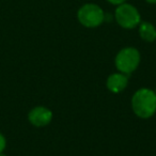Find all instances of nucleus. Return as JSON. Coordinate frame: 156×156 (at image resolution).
Masks as SVG:
<instances>
[{
	"mask_svg": "<svg viewBox=\"0 0 156 156\" xmlns=\"http://www.w3.org/2000/svg\"><path fill=\"white\" fill-rule=\"evenodd\" d=\"M105 12L96 3H85L77 11V20L86 28H96L105 22Z\"/></svg>",
	"mask_w": 156,
	"mask_h": 156,
	"instance_id": "2",
	"label": "nucleus"
},
{
	"mask_svg": "<svg viewBox=\"0 0 156 156\" xmlns=\"http://www.w3.org/2000/svg\"><path fill=\"white\" fill-rule=\"evenodd\" d=\"M5 147H7V139L0 133V153H3Z\"/></svg>",
	"mask_w": 156,
	"mask_h": 156,
	"instance_id": "8",
	"label": "nucleus"
},
{
	"mask_svg": "<svg viewBox=\"0 0 156 156\" xmlns=\"http://www.w3.org/2000/svg\"><path fill=\"white\" fill-rule=\"evenodd\" d=\"M115 20L122 28L134 29L138 27L141 23V16L135 5L124 2L117 5V9L115 11Z\"/></svg>",
	"mask_w": 156,
	"mask_h": 156,
	"instance_id": "3",
	"label": "nucleus"
},
{
	"mask_svg": "<svg viewBox=\"0 0 156 156\" xmlns=\"http://www.w3.org/2000/svg\"><path fill=\"white\" fill-rule=\"evenodd\" d=\"M28 120L32 125L37 126V127H43L51 122L52 112L47 107L37 106L29 111Z\"/></svg>",
	"mask_w": 156,
	"mask_h": 156,
	"instance_id": "5",
	"label": "nucleus"
},
{
	"mask_svg": "<svg viewBox=\"0 0 156 156\" xmlns=\"http://www.w3.org/2000/svg\"><path fill=\"white\" fill-rule=\"evenodd\" d=\"M132 108L137 117L151 118L156 112V95L153 90L142 88L135 92L132 98Z\"/></svg>",
	"mask_w": 156,
	"mask_h": 156,
	"instance_id": "1",
	"label": "nucleus"
},
{
	"mask_svg": "<svg viewBox=\"0 0 156 156\" xmlns=\"http://www.w3.org/2000/svg\"><path fill=\"white\" fill-rule=\"evenodd\" d=\"M128 83L127 75L123 73H115L111 74L107 79V88L112 93H120L122 92Z\"/></svg>",
	"mask_w": 156,
	"mask_h": 156,
	"instance_id": "6",
	"label": "nucleus"
},
{
	"mask_svg": "<svg viewBox=\"0 0 156 156\" xmlns=\"http://www.w3.org/2000/svg\"><path fill=\"white\" fill-rule=\"evenodd\" d=\"M0 156H7V155L5 153H0Z\"/></svg>",
	"mask_w": 156,
	"mask_h": 156,
	"instance_id": "11",
	"label": "nucleus"
},
{
	"mask_svg": "<svg viewBox=\"0 0 156 156\" xmlns=\"http://www.w3.org/2000/svg\"><path fill=\"white\" fill-rule=\"evenodd\" d=\"M107 2H109L110 5H120L122 3L126 2L127 0H106Z\"/></svg>",
	"mask_w": 156,
	"mask_h": 156,
	"instance_id": "9",
	"label": "nucleus"
},
{
	"mask_svg": "<svg viewBox=\"0 0 156 156\" xmlns=\"http://www.w3.org/2000/svg\"><path fill=\"white\" fill-rule=\"evenodd\" d=\"M115 63L121 73L128 75L138 67L140 63V54L136 48L125 47L118 52Z\"/></svg>",
	"mask_w": 156,
	"mask_h": 156,
	"instance_id": "4",
	"label": "nucleus"
},
{
	"mask_svg": "<svg viewBox=\"0 0 156 156\" xmlns=\"http://www.w3.org/2000/svg\"><path fill=\"white\" fill-rule=\"evenodd\" d=\"M139 35L145 42H154L156 40V28L149 22H141L139 24Z\"/></svg>",
	"mask_w": 156,
	"mask_h": 156,
	"instance_id": "7",
	"label": "nucleus"
},
{
	"mask_svg": "<svg viewBox=\"0 0 156 156\" xmlns=\"http://www.w3.org/2000/svg\"><path fill=\"white\" fill-rule=\"evenodd\" d=\"M144 1L150 5H156V0H144Z\"/></svg>",
	"mask_w": 156,
	"mask_h": 156,
	"instance_id": "10",
	"label": "nucleus"
},
{
	"mask_svg": "<svg viewBox=\"0 0 156 156\" xmlns=\"http://www.w3.org/2000/svg\"><path fill=\"white\" fill-rule=\"evenodd\" d=\"M154 93H155V95H156V89H155V90H154Z\"/></svg>",
	"mask_w": 156,
	"mask_h": 156,
	"instance_id": "12",
	"label": "nucleus"
}]
</instances>
